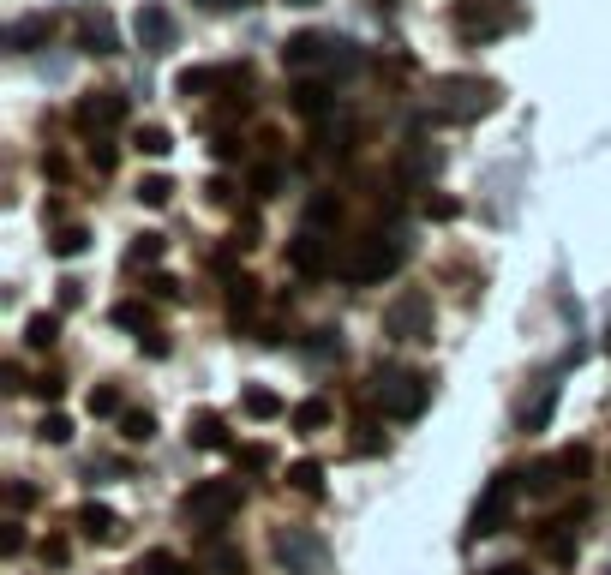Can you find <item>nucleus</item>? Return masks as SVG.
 <instances>
[{
  "mask_svg": "<svg viewBox=\"0 0 611 575\" xmlns=\"http://www.w3.org/2000/svg\"><path fill=\"white\" fill-rule=\"evenodd\" d=\"M558 390H564L558 372H546V378H540V396L522 408V432H546V420H552V408H558Z\"/></svg>",
  "mask_w": 611,
  "mask_h": 575,
  "instance_id": "nucleus-17",
  "label": "nucleus"
},
{
  "mask_svg": "<svg viewBox=\"0 0 611 575\" xmlns=\"http://www.w3.org/2000/svg\"><path fill=\"white\" fill-rule=\"evenodd\" d=\"M72 42H78L84 54H114V48H120V30H114V18H108L102 6H90V12H78Z\"/></svg>",
  "mask_w": 611,
  "mask_h": 575,
  "instance_id": "nucleus-13",
  "label": "nucleus"
},
{
  "mask_svg": "<svg viewBox=\"0 0 611 575\" xmlns=\"http://www.w3.org/2000/svg\"><path fill=\"white\" fill-rule=\"evenodd\" d=\"M606 354H611V330H606Z\"/></svg>",
  "mask_w": 611,
  "mask_h": 575,
  "instance_id": "nucleus-52",
  "label": "nucleus"
},
{
  "mask_svg": "<svg viewBox=\"0 0 611 575\" xmlns=\"http://www.w3.org/2000/svg\"><path fill=\"white\" fill-rule=\"evenodd\" d=\"M276 186H282V174H276L270 162H264V168H252V192H258V198H276Z\"/></svg>",
  "mask_w": 611,
  "mask_h": 575,
  "instance_id": "nucleus-37",
  "label": "nucleus"
},
{
  "mask_svg": "<svg viewBox=\"0 0 611 575\" xmlns=\"http://www.w3.org/2000/svg\"><path fill=\"white\" fill-rule=\"evenodd\" d=\"M162 258V234H138V246H132V264H156Z\"/></svg>",
  "mask_w": 611,
  "mask_h": 575,
  "instance_id": "nucleus-38",
  "label": "nucleus"
},
{
  "mask_svg": "<svg viewBox=\"0 0 611 575\" xmlns=\"http://www.w3.org/2000/svg\"><path fill=\"white\" fill-rule=\"evenodd\" d=\"M522 486H528L534 498H552V492H564V486H570V474H564V456H546V462H534V468L522 474Z\"/></svg>",
  "mask_w": 611,
  "mask_h": 575,
  "instance_id": "nucleus-18",
  "label": "nucleus"
},
{
  "mask_svg": "<svg viewBox=\"0 0 611 575\" xmlns=\"http://www.w3.org/2000/svg\"><path fill=\"white\" fill-rule=\"evenodd\" d=\"M72 126L90 132V138H108L114 126H126V96H120V90H90V96H78Z\"/></svg>",
  "mask_w": 611,
  "mask_h": 575,
  "instance_id": "nucleus-8",
  "label": "nucleus"
},
{
  "mask_svg": "<svg viewBox=\"0 0 611 575\" xmlns=\"http://www.w3.org/2000/svg\"><path fill=\"white\" fill-rule=\"evenodd\" d=\"M24 342H30V348H54V342H60V312H36V318L24 324Z\"/></svg>",
  "mask_w": 611,
  "mask_h": 575,
  "instance_id": "nucleus-24",
  "label": "nucleus"
},
{
  "mask_svg": "<svg viewBox=\"0 0 611 575\" xmlns=\"http://www.w3.org/2000/svg\"><path fill=\"white\" fill-rule=\"evenodd\" d=\"M132 36H138V48H144V54H168L180 30H174V12H168L162 0H144V6L132 12Z\"/></svg>",
  "mask_w": 611,
  "mask_h": 575,
  "instance_id": "nucleus-9",
  "label": "nucleus"
},
{
  "mask_svg": "<svg viewBox=\"0 0 611 575\" xmlns=\"http://www.w3.org/2000/svg\"><path fill=\"white\" fill-rule=\"evenodd\" d=\"M324 480H330V474H324V462H318V456L288 462V486H294L300 498H324Z\"/></svg>",
  "mask_w": 611,
  "mask_h": 575,
  "instance_id": "nucleus-19",
  "label": "nucleus"
},
{
  "mask_svg": "<svg viewBox=\"0 0 611 575\" xmlns=\"http://www.w3.org/2000/svg\"><path fill=\"white\" fill-rule=\"evenodd\" d=\"M36 396L42 402H60V378H36Z\"/></svg>",
  "mask_w": 611,
  "mask_h": 575,
  "instance_id": "nucleus-47",
  "label": "nucleus"
},
{
  "mask_svg": "<svg viewBox=\"0 0 611 575\" xmlns=\"http://www.w3.org/2000/svg\"><path fill=\"white\" fill-rule=\"evenodd\" d=\"M270 558L288 575H330V546L318 540V528H276Z\"/></svg>",
  "mask_w": 611,
  "mask_h": 575,
  "instance_id": "nucleus-6",
  "label": "nucleus"
},
{
  "mask_svg": "<svg viewBox=\"0 0 611 575\" xmlns=\"http://www.w3.org/2000/svg\"><path fill=\"white\" fill-rule=\"evenodd\" d=\"M18 546H24V534H18V522H6V534H0V552H6V558H12V552H18Z\"/></svg>",
  "mask_w": 611,
  "mask_h": 575,
  "instance_id": "nucleus-45",
  "label": "nucleus"
},
{
  "mask_svg": "<svg viewBox=\"0 0 611 575\" xmlns=\"http://www.w3.org/2000/svg\"><path fill=\"white\" fill-rule=\"evenodd\" d=\"M78 528H84V540L108 546V540H114V528H120V516H114L108 504H78Z\"/></svg>",
  "mask_w": 611,
  "mask_h": 575,
  "instance_id": "nucleus-20",
  "label": "nucleus"
},
{
  "mask_svg": "<svg viewBox=\"0 0 611 575\" xmlns=\"http://www.w3.org/2000/svg\"><path fill=\"white\" fill-rule=\"evenodd\" d=\"M240 504H246V492H240L234 480H198V486H186L180 516H186L192 528H222L228 516H240Z\"/></svg>",
  "mask_w": 611,
  "mask_h": 575,
  "instance_id": "nucleus-5",
  "label": "nucleus"
},
{
  "mask_svg": "<svg viewBox=\"0 0 611 575\" xmlns=\"http://www.w3.org/2000/svg\"><path fill=\"white\" fill-rule=\"evenodd\" d=\"M210 570L216 575H240V558H234V552H210Z\"/></svg>",
  "mask_w": 611,
  "mask_h": 575,
  "instance_id": "nucleus-44",
  "label": "nucleus"
},
{
  "mask_svg": "<svg viewBox=\"0 0 611 575\" xmlns=\"http://www.w3.org/2000/svg\"><path fill=\"white\" fill-rule=\"evenodd\" d=\"M564 474H570V486H576V480H588V474H594V456H588L582 444H570V450H564Z\"/></svg>",
  "mask_w": 611,
  "mask_h": 575,
  "instance_id": "nucleus-34",
  "label": "nucleus"
},
{
  "mask_svg": "<svg viewBox=\"0 0 611 575\" xmlns=\"http://www.w3.org/2000/svg\"><path fill=\"white\" fill-rule=\"evenodd\" d=\"M228 6H258V0H228Z\"/></svg>",
  "mask_w": 611,
  "mask_h": 575,
  "instance_id": "nucleus-49",
  "label": "nucleus"
},
{
  "mask_svg": "<svg viewBox=\"0 0 611 575\" xmlns=\"http://www.w3.org/2000/svg\"><path fill=\"white\" fill-rule=\"evenodd\" d=\"M42 558H48V564H66V540H60V534H54V540H42Z\"/></svg>",
  "mask_w": 611,
  "mask_h": 575,
  "instance_id": "nucleus-46",
  "label": "nucleus"
},
{
  "mask_svg": "<svg viewBox=\"0 0 611 575\" xmlns=\"http://www.w3.org/2000/svg\"><path fill=\"white\" fill-rule=\"evenodd\" d=\"M426 216L432 222H450V216H462V204L456 198H426Z\"/></svg>",
  "mask_w": 611,
  "mask_h": 575,
  "instance_id": "nucleus-42",
  "label": "nucleus"
},
{
  "mask_svg": "<svg viewBox=\"0 0 611 575\" xmlns=\"http://www.w3.org/2000/svg\"><path fill=\"white\" fill-rule=\"evenodd\" d=\"M36 432H42L48 444H66V438H72V420H66V414H42V426H36Z\"/></svg>",
  "mask_w": 611,
  "mask_h": 575,
  "instance_id": "nucleus-35",
  "label": "nucleus"
},
{
  "mask_svg": "<svg viewBox=\"0 0 611 575\" xmlns=\"http://www.w3.org/2000/svg\"><path fill=\"white\" fill-rule=\"evenodd\" d=\"M456 24H462L468 42H492L510 24V0H462L456 6Z\"/></svg>",
  "mask_w": 611,
  "mask_h": 575,
  "instance_id": "nucleus-11",
  "label": "nucleus"
},
{
  "mask_svg": "<svg viewBox=\"0 0 611 575\" xmlns=\"http://www.w3.org/2000/svg\"><path fill=\"white\" fill-rule=\"evenodd\" d=\"M402 240L396 234H366V240H348V252L336 258V276L342 282H354V288H366V282H384V276H396L402 270Z\"/></svg>",
  "mask_w": 611,
  "mask_h": 575,
  "instance_id": "nucleus-3",
  "label": "nucleus"
},
{
  "mask_svg": "<svg viewBox=\"0 0 611 575\" xmlns=\"http://www.w3.org/2000/svg\"><path fill=\"white\" fill-rule=\"evenodd\" d=\"M354 456H384V438L372 420H360V438H354Z\"/></svg>",
  "mask_w": 611,
  "mask_h": 575,
  "instance_id": "nucleus-36",
  "label": "nucleus"
},
{
  "mask_svg": "<svg viewBox=\"0 0 611 575\" xmlns=\"http://www.w3.org/2000/svg\"><path fill=\"white\" fill-rule=\"evenodd\" d=\"M240 414H246V420H276V414H282V396L264 390V384H246V390H240Z\"/></svg>",
  "mask_w": 611,
  "mask_h": 575,
  "instance_id": "nucleus-21",
  "label": "nucleus"
},
{
  "mask_svg": "<svg viewBox=\"0 0 611 575\" xmlns=\"http://www.w3.org/2000/svg\"><path fill=\"white\" fill-rule=\"evenodd\" d=\"M288 6H318V0H288Z\"/></svg>",
  "mask_w": 611,
  "mask_h": 575,
  "instance_id": "nucleus-50",
  "label": "nucleus"
},
{
  "mask_svg": "<svg viewBox=\"0 0 611 575\" xmlns=\"http://www.w3.org/2000/svg\"><path fill=\"white\" fill-rule=\"evenodd\" d=\"M432 318H438L432 294L408 288V294L390 300V312H384V336H390V342H426V336H432Z\"/></svg>",
  "mask_w": 611,
  "mask_h": 575,
  "instance_id": "nucleus-7",
  "label": "nucleus"
},
{
  "mask_svg": "<svg viewBox=\"0 0 611 575\" xmlns=\"http://www.w3.org/2000/svg\"><path fill=\"white\" fill-rule=\"evenodd\" d=\"M132 150H144V156H168L174 138H168V126H138V132H132Z\"/></svg>",
  "mask_w": 611,
  "mask_h": 575,
  "instance_id": "nucleus-26",
  "label": "nucleus"
},
{
  "mask_svg": "<svg viewBox=\"0 0 611 575\" xmlns=\"http://www.w3.org/2000/svg\"><path fill=\"white\" fill-rule=\"evenodd\" d=\"M150 294H156V300H180V282H174V276H150Z\"/></svg>",
  "mask_w": 611,
  "mask_h": 575,
  "instance_id": "nucleus-43",
  "label": "nucleus"
},
{
  "mask_svg": "<svg viewBox=\"0 0 611 575\" xmlns=\"http://www.w3.org/2000/svg\"><path fill=\"white\" fill-rule=\"evenodd\" d=\"M36 504V486H24V480H6V510H30Z\"/></svg>",
  "mask_w": 611,
  "mask_h": 575,
  "instance_id": "nucleus-39",
  "label": "nucleus"
},
{
  "mask_svg": "<svg viewBox=\"0 0 611 575\" xmlns=\"http://www.w3.org/2000/svg\"><path fill=\"white\" fill-rule=\"evenodd\" d=\"M120 438H132V444H150V438H156V420H150L144 408H126V414H120Z\"/></svg>",
  "mask_w": 611,
  "mask_h": 575,
  "instance_id": "nucleus-28",
  "label": "nucleus"
},
{
  "mask_svg": "<svg viewBox=\"0 0 611 575\" xmlns=\"http://www.w3.org/2000/svg\"><path fill=\"white\" fill-rule=\"evenodd\" d=\"M168 198H174V180H168V174H144V180H138V204H150V210H162Z\"/></svg>",
  "mask_w": 611,
  "mask_h": 575,
  "instance_id": "nucleus-27",
  "label": "nucleus"
},
{
  "mask_svg": "<svg viewBox=\"0 0 611 575\" xmlns=\"http://www.w3.org/2000/svg\"><path fill=\"white\" fill-rule=\"evenodd\" d=\"M234 468L240 474H264L270 468V450L264 444H234Z\"/></svg>",
  "mask_w": 611,
  "mask_h": 575,
  "instance_id": "nucleus-32",
  "label": "nucleus"
},
{
  "mask_svg": "<svg viewBox=\"0 0 611 575\" xmlns=\"http://www.w3.org/2000/svg\"><path fill=\"white\" fill-rule=\"evenodd\" d=\"M288 420H294V432H318V426H330V402H324V396H312V402H300Z\"/></svg>",
  "mask_w": 611,
  "mask_h": 575,
  "instance_id": "nucleus-25",
  "label": "nucleus"
},
{
  "mask_svg": "<svg viewBox=\"0 0 611 575\" xmlns=\"http://www.w3.org/2000/svg\"><path fill=\"white\" fill-rule=\"evenodd\" d=\"M372 402H378L384 420L408 426V420L426 414V402H432V378H420V372H408V366H378V372H372Z\"/></svg>",
  "mask_w": 611,
  "mask_h": 575,
  "instance_id": "nucleus-2",
  "label": "nucleus"
},
{
  "mask_svg": "<svg viewBox=\"0 0 611 575\" xmlns=\"http://www.w3.org/2000/svg\"><path fill=\"white\" fill-rule=\"evenodd\" d=\"M54 36V18L48 12H36V18H18V24H6V48L12 54H36L42 42Z\"/></svg>",
  "mask_w": 611,
  "mask_h": 575,
  "instance_id": "nucleus-16",
  "label": "nucleus"
},
{
  "mask_svg": "<svg viewBox=\"0 0 611 575\" xmlns=\"http://www.w3.org/2000/svg\"><path fill=\"white\" fill-rule=\"evenodd\" d=\"M84 408H90V414H96V420H114V414H120V390H114V384H96V390H90V402H84Z\"/></svg>",
  "mask_w": 611,
  "mask_h": 575,
  "instance_id": "nucleus-31",
  "label": "nucleus"
},
{
  "mask_svg": "<svg viewBox=\"0 0 611 575\" xmlns=\"http://www.w3.org/2000/svg\"><path fill=\"white\" fill-rule=\"evenodd\" d=\"M186 438H192V450H234L228 420H222L216 408H198V414H192V426H186Z\"/></svg>",
  "mask_w": 611,
  "mask_h": 575,
  "instance_id": "nucleus-15",
  "label": "nucleus"
},
{
  "mask_svg": "<svg viewBox=\"0 0 611 575\" xmlns=\"http://www.w3.org/2000/svg\"><path fill=\"white\" fill-rule=\"evenodd\" d=\"M48 246H54V258H78V252L90 246V234H84V228H60Z\"/></svg>",
  "mask_w": 611,
  "mask_h": 575,
  "instance_id": "nucleus-33",
  "label": "nucleus"
},
{
  "mask_svg": "<svg viewBox=\"0 0 611 575\" xmlns=\"http://www.w3.org/2000/svg\"><path fill=\"white\" fill-rule=\"evenodd\" d=\"M288 102H294V114H306V120H336V90H330V78H300Z\"/></svg>",
  "mask_w": 611,
  "mask_h": 575,
  "instance_id": "nucleus-14",
  "label": "nucleus"
},
{
  "mask_svg": "<svg viewBox=\"0 0 611 575\" xmlns=\"http://www.w3.org/2000/svg\"><path fill=\"white\" fill-rule=\"evenodd\" d=\"M438 162H444L438 150H408V174H414V168H420V174H438Z\"/></svg>",
  "mask_w": 611,
  "mask_h": 575,
  "instance_id": "nucleus-41",
  "label": "nucleus"
},
{
  "mask_svg": "<svg viewBox=\"0 0 611 575\" xmlns=\"http://www.w3.org/2000/svg\"><path fill=\"white\" fill-rule=\"evenodd\" d=\"M210 84H222V72H210V66H186L180 72V96H204Z\"/></svg>",
  "mask_w": 611,
  "mask_h": 575,
  "instance_id": "nucleus-29",
  "label": "nucleus"
},
{
  "mask_svg": "<svg viewBox=\"0 0 611 575\" xmlns=\"http://www.w3.org/2000/svg\"><path fill=\"white\" fill-rule=\"evenodd\" d=\"M486 575H534V570H522V564H504V570H486Z\"/></svg>",
  "mask_w": 611,
  "mask_h": 575,
  "instance_id": "nucleus-48",
  "label": "nucleus"
},
{
  "mask_svg": "<svg viewBox=\"0 0 611 575\" xmlns=\"http://www.w3.org/2000/svg\"><path fill=\"white\" fill-rule=\"evenodd\" d=\"M228 306H234V330H246V324H252V306H258V282H252V276H234Z\"/></svg>",
  "mask_w": 611,
  "mask_h": 575,
  "instance_id": "nucleus-22",
  "label": "nucleus"
},
{
  "mask_svg": "<svg viewBox=\"0 0 611 575\" xmlns=\"http://www.w3.org/2000/svg\"><path fill=\"white\" fill-rule=\"evenodd\" d=\"M132 575H198V570H192L186 558H174V552H162V546H156V552H144V558H138V570H132Z\"/></svg>",
  "mask_w": 611,
  "mask_h": 575,
  "instance_id": "nucleus-23",
  "label": "nucleus"
},
{
  "mask_svg": "<svg viewBox=\"0 0 611 575\" xmlns=\"http://www.w3.org/2000/svg\"><path fill=\"white\" fill-rule=\"evenodd\" d=\"M282 60L294 66V72H330V60H336V36H318V30H294L288 36V48H282Z\"/></svg>",
  "mask_w": 611,
  "mask_h": 575,
  "instance_id": "nucleus-12",
  "label": "nucleus"
},
{
  "mask_svg": "<svg viewBox=\"0 0 611 575\" xmlns=\"http://www.w3.org/2000/svg\"><path fill=\"white\" fill-rule=\"evenodd\" d=\"M336 258H342V252L330 246V234H324V228H318V234H312V228H300V234L288 240V264H294L300 276H330V270H336Z\"/></svg>",
  "mask_w": 611,
  "mask_h": 575,
  "instance_id": "nucleus-10",
  "label": "nucleus"
},
{
  "mask_svg": "<svg viewBox=\"0 0 611 575\" xmlns=\"http://www.w3.org/2000/svg\"><path fill=\"white\" fill-rule=\"evenodd\" d=\"M498 108V84L492 78H432V96H426V120H444V126H474Z\"/></svg>",
  "mask_w": 611,
  "mask_h": 575,
  "instance_id": "nucleus-1",
  "label": "nucleus"
},
{
  "mask_svg": "<svg viewBox=\"0 0 611 575\" xmlns=\"http://www.w3.org/2000/svg\"><path fill=\"white\" fill-rule=\"evenodd\" d=\"M90 168H96V174H114V144H108V138H96V150H90Z\"/></svg>",
  "mask_w": 611,
  "mask_h": 575,
  "instance_id": "nucleus-40",
  "label": "nucleus"
},
{
  "mask_svg": "<svg viewBox=\"0 0 611 575\" xmlns=\"http://www.w3.org/2000/svg\"><path fill=\"white\" fill-rule=\"evenodd\" d=\"M114 324H120V330H144V336H150V306L120 300V306H114Z\"/></svg>",
  "mask_w": 611,
  "mask_h": 575,
  "instance_id": "nucleus-30",
  "label": "nucleus"
},
{
  "mask_svg": "<svg viewBox=\"0 0 611 575\" xmlns=\"http://www.w3.org/2000/svg\"><path fill=\"white\" fill-rule=\"evenodd\" d=\"M204 6H228V0H204Z\"/></svg>",
  "mask_w": 611,
  "mask_h": 575,
  "instance_id": "nucleus-51",
  "label": "nucleus"
},
{
  "mask_svg": "<svg viewBox=\"0 0 611 575\" xmlns=\"http://www.w3.org/2000/svg\"><path fill=\"white\" fill-rule=\"evenodd\" d=\"M528 486H522V474H492L486 480V492H480V504H474V516H468V540H492V534H504L510 528V516H516V498H522Z\"/></svg>",
  "mask_w": 611,
  "mask_h": 575,
  "instance_id": "nucleus-4",
  "label": "nucleus"
}]
</instances>
